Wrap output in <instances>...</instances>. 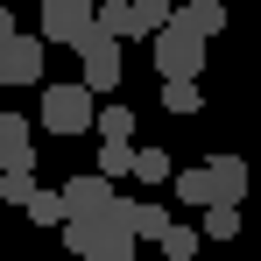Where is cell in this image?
<instances>
[{"instance_id":"52a82bcc","label":"cell","mask_w":261,"mask_h":261,"mask_svg":"<svg viewBox=\"0 0 261 261\" xmlns=\"http://www.w3.org/2000/svg\"><path fill=\"white\" fill-rule=\"evenodd\" d=\"M36 127L21 120V113H0V170L7 176H36Z\"/></svg>"},{"instance_id":"44dd1931","label":"cell","mask_w":261,"mask_h":261,"mask_svg":"<svg viewBox=\"0 0 261 261\" xmlns=\"http://www.w3.org/2000/svg\"><path fill=\"white\" fill-rule=\"evenodd\" d=\"M7 36H14V14H7V7H0V43H7Z\"/></svg>"},{"instance_id":"5b68a950","label":"cell","mask_w":261,"mask_h":261,"mask_svg":"<svg viewBox=\"0 0 261 261\" xmlns=\"http://www.w3.org/2000/svg\"><path fill=\"white\" fill-rule=\"evenodd\" d=\"M36 36L78 49V43L92 36V0H43V29H36Z\"/></svg>"},{"instance_id":"d6986e66","label":"cell","mask_w":261,"mask_h":261,"mask_svg":"<svg viewBox=\"0 0 261 261\" xmlns=\"http://www.w3.org/2000/svg\"><path fill=\"white\" fill-rule=\"evenodd\" d=\"M170 0H134V21H141V43H148V36H155V29H170Z\"/></svg>"},{"instance_id":"7402d4cb","label":"cell","mask_w":261,"mask_h":261,"mask_svg":"<svg viewBox=\"0 0 261 261\" xmlns=\"http://www.w3.org/2000/svg\"><path fill=\"white\" fill-rule=\"evenodd\" d=\"M184 7H226V0H184Z\"/></svg>"},{"instance_id":"8992f818","label":"cell","mask_w":261,"mask_h":261,"mask_svg":"<svg viewBox=\"0 0 261 261\" xmlns=\"http://www.w3.org/2000/svg\"><path fill=\"white\" fill-rule=\"evenodd\" d=\"M43 36H21V29H14V36H7V43H0V85H43Z\"/></svg>"},{"instance_id":"9a60e30c","label":"cell","mask_w":261,"mask_h":261,"mask_svg":"<svg viewBox=\"0 0 261 261\" xmlns=\"http://www.w3.org/2000/svg\"><path fill=\"white\" fill-rule=\"evenodd\" d=\"M170 184H176V198H184V205H198V212L212 205V176H205V163H198V170H176Z\"/></svg>"},{"instance_id":"9c48e42d","label":"cell","mask_w":261,"mask_h":261,"mask_svg":"<svg viewBox=\"0 0 261 261\" xmlns=\"http://www.w3.org/2000/svg\"><path fill=\"white\" fill-rule=\"evenodd\" d=\"M205 176H212V198H219V205H240V198H247V163H240L233 148L205 155Z\"/></svg>"},{"instance_id":"7c38bea8","label":"cell","mask_w":261,"mask_h":261,"mask_svg":"<svg viewBox=\"0 0 261 261\" xmlns=\"http://www.w3.org/2000/svg\"><path fill=\"white\" fill-rule=\"evenodd\" d=\"M198 233H205V240H240V205H205V212H198Z\"/></svg>"},{"instance_id":"cb8c5ba5","label":"cell","mask_w":261,"mask_h":261,"mask_svg":"<svg viewBox=\"0 0 261 261\" xmlns=\"http://www.w3.org/2000/svg\"><path fill=\"white\" fill-rule=\"evenodd\" d=\"M0 92H7V85H0ZM0 113H7V99H0Z\"/></svg>"},{"instance_id":"d4e9b609","label":"cell","mask_w":261,"mask_h":261,"mask_svg":"<svg viewBox=\"0 0 261 261\" xmlns=\"http://www.w3.org/2000/svg\"><path fill=\"white\" fill-rule=\"evenodd\" d=\"M0 7H7V0H0Z\"/></svg>"},{"instance_id":"7a4b0ae2","label":"cell","mask_w":261,"mask_h":261,"mask_svg":"<svg viewBox=\"0 0 261 261\" xmlns=\"http://www.w3.org/2000/svg\"><path fill=\"white\" fill-rule=\"evenodd\" d=\"M148 49H155V78H198L212 43H205L184 14H170V29H155V36H148Z\"/></svg>"},{"instance_id":"3957f363","label":"cell","mask_w":261,"mask_h":261,"mask_svg":"<svg viewBox=\"0 0 261 261\" xmlns=\"http://www.w3.org/2000/svg\"><path fill=\"white\" fill-rule=\"evenodd\" d=\"M92 113H99V99H92L78 78H71V85H43V127L49 134H85Z\"/></svg>"},{"instance_id":"484cf974","label":"cell","mask_w":261,"mask_h":261,"mask_svg":"<svg viewBox=\"0 0 261 261\" xmlns=\"http://www.w3.org/2000/svg\"><path fill=\"white\" fill-rule=\"evenodd\" d=\"M127 261H134V254H127Z\"/></svg>"},{"instance_id":"277c9868","label":"cell","mask_w":261,"mask_h":261,"mask_svg":"<svg viewBox=\"0 0 261 261\" xmlns=\"http://www.w3.org/2000/svg\"><path fill=\"white\" fill-rule=\"evenodd\" d=\"M120 49L127 43H113V36H85L78 43V85L85 92H120V71H127Z\"/></svg>"},{"instance_id":"ba28073f","label":"cell","mask_w":261,"mask_h":261,"mask_svg":"<svg viewBox=\"0 0 261 261\" xmlns=\"http://www.w3.org/2000/svg\"><path fill=\"white\" fill-rule=\"evenodd\" d=\"M113 198H120V191H113V176H99V170H85V176H71V184H64V212H71V219H99Z\"/></svg>"},{"instance_id":"e0dca14e","label":"cell","mask_w":261,"mask_h":261,"mask_svg":"<svg viewBox=\"0 0 261 261\" xmlns=\"http://www.w3.org/2000/svg\"><path fill=\"white\" fill-rule=\"evenodd\" d=\"M99 176H113V184L134 176V141H106V148H99Z\"/></svg>"},{"instance_id":"5bb4252c","label":"cell","mask_w":261,"mask_h":261,"mask_svg":"<svg viewBox=\"0 0 261 261\" xmlns=\"http://www.w3.org/2000/svg\"><path fill=\"white\" fill-rule=\"evenodd\" d=\"M92 127H99V141H134V106H99Z\"/></svg>"},{"instance_id":"4fadbf2b","label":"cell","mask_w":261,"mask_h":261,"mask_svg":"<svg viewBox=\"0 0 261 261\" xmlns=\"http://www.w3.org/2000/svg\"><path fill=\"white\" fill-rule=\"evenodd\" d=\"M170 113H198L205 106V92H198V78H163V92H155Z\"/></svg>"},{"instance_id":"30bf717a","label":"cell","mask_w":261,"mask_h":261,"mask_svg":"<svg viewBox=\"0 0 261 261\" xmlns=\"http://www.w3.org/2000/svg\"><path fill=\"white\" fill-rule=\"evenodd\" d=\"M92 36L134 43V36H141V21H134V0H99V7H92Z\"/></svg>"},{"instance_id":"6da1fadb","label":"cell","mask_w":261,"mask_h":261,"mask_svg":"<svg viewBox=\"0 0 261 261\" xmlns=\"http://www.w3.org/2000/svg\"><path fill=\"white\" fill-rule=\"evenodd\" d=\"M57 233H64V247H71L78 261H127V254H134V219H127V198H113L99 219H64Z\"/></svg>"},{"instance_id":"ac0fdd59","label":"cell","mask_w":261,"mask_h":261,"mask_svg":"<svg viewBox=\"0 0 261 261\" xmlns=\"http://www.w3.org/2000/svg\"><path fill=\"white\" fill-rule=\"evenodd\" d=\"M198 240H205V233H191V226H170L155 247H163V261H191V254H198Z\"/></svg>"},{"instance_id":"2e32d148","label":"cell","mask_w":261,"mask_h":261,"mask_svg":"<svg viewBox=\"0 0 261 261\" xmlns=\"http://www.w3.org/2000/svg\"><path fill=\"white\" fill-rule=\"evenodd\" d=\"M134 176H141V184H148V191H155V184H170V155H163V148H134Z\"/></svg>"},{"instance_id":"8fae6325","label":"cell","mask_w":261,"mask_h":261,"mask_svg":"<svg viewBox=\"0 0 261 261\" xmlns=\"http://www.w3.org/2000/svg\"><path fill=\"white\" fill-rule=\"evenodd\" d=\"M127 219H134V240H163V233L176 226L170 205H155V198H148V205H134V198H127Z\"/></svg>"},{"instance_id":"ffe728a7","label":"cell","mask_w":261,"mask_h":261,"mask_svg":"<svg viewBox=\"0 0 261 261\" xmlns=\"http://www.w3.org/2000/svg\"><path fill=\"white\" fill-rule=\"evenodd\" d=\"M29 219H36V226H64V191H36V205H29Z\"/></svg>"},{"instance_id":"603a6c76","label":"cell","mask_w":261,"mask_h":261,"mask_svg":"<svg viewBox=\"0 0 261 261\" xmlns=\"http://www.w3.org/2000/svg\"><path fill=\"white\" fill-rule=\"evenodd\" d=\"M0 205H7V170H0Z\"/></svg>"}]
</instances>
